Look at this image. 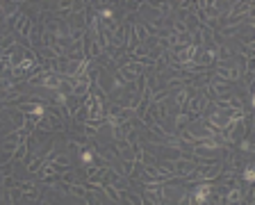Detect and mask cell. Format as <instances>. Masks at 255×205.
I'll use <instances>...</instances> for the list:
<instances>
[{"mask_svg": "<svg viewBox=\"0 0 255 205\" xmlns=\"http://www.w3.org/2000/svg\"><path fill=\"white\" fill-rule=\"evenodd\" d=\"M244 175H246V180H253V169H250V166H248V169H246V173H244Z\"/></svg>", "mask_w": 255, "mask_h": 205, "instance_id": "6da1fadb", "label": "cell"}]
</instances>
